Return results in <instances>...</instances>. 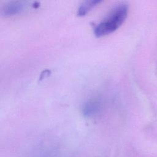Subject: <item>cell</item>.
I'll return each mask as SVG.
<instances>
[{
    "mask_svg": "<svg viewBox=\"0 0 157 157\" xmlns=\"http://www.w3.org/2000/svg\"><path fill=\"white\" fill-rule=\"evenodd\" d=\"M26 4L23 1H10L5 3L1 8V13L4 16H12L23 11Z\"/></svg>",
    "mask_w": 157,
    "mask_h": 157,
    "instance_id": "cell-2",
    "label": "cell"
},
{
    "mask_svg": "<svg viewBox=\"0 0 157 157\" xmlns=\"http://www.w3.org/2000/svg\"><path fill=\"white\" fill-rule=\"evenodd\" d=\"M100 2H101V1L99 0H90L84 1L78 8L77 13V15L78 16L85 15L90 10H91V9H92L97 4H99Z\"/></svg>",
    "mask_w": 157,
    "mask_h": 157,
    "instance_id": "cell-4",
    "label": "cell"
},
{
    "mask_svg": "<svg viewBox=\"0 0 157 157\" xmlns=\"http://www.w3.org/2000/svg\"><path fill=\"white\" fill-rule=\"evenodd\" d=\"M102 103L98 99H91L86 101L82 107V113L86 117H94L102 110Z\"/></svg>",
    "mask_w": 157,
    "mask_h": 157,
    "instance_id": "cell-3",
    "label": "cell"
},
{
    "mask_svg": "<svg viewBox=\"0 0 157 157\" xmlns=\"http://www.w3.org/2000/svg\"><path fill=\"white\" fill-rule=\"evenodd\" d=\"M128 12V6L124 2L115 6L101 21L94 26V34L101 37L117 29L125 21Z\"/></svg>",
    "mask_w": 157,
    "mask_h": 157,
    "instance_id": "cell-1",
    "label": "cell"
}]
</instances>
